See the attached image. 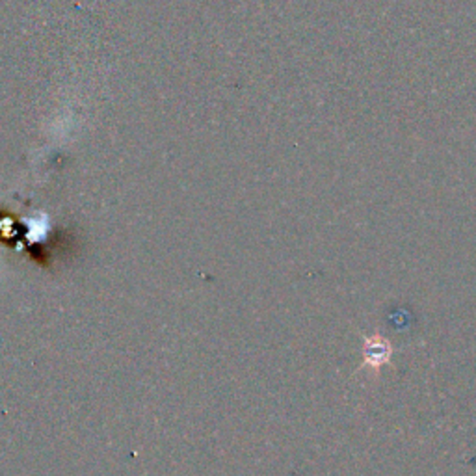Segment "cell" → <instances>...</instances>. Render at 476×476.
Returning a JSON list of instances; mask_svg holds the SVG:
<instances>
[{
  "mask_svg": "<svg viewBox=\"0 0 476 476\" xmlns=\"http://www.w3.org/2000/svg\"><path fill=\"white\" fill-rule=\"evenodd\" d=\"M389 354H391V350H389V345H385V340H380V342L369 340L367 350H365V359L378 367V365L385 363L389 359Z\"/></svg>",
  "mask_w": 476,
  "mask_h": 476,
  "instance_id": "cell-1",
  "label": "cell"
}]
</instances>
